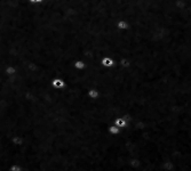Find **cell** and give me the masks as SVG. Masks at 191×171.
Returning <instances> with one entry per match:
<instances>
[{"label": "cell", "instance_id": "6da1fadb", "mask_svg": "<svg viewBox=\"0 0 191 171\" xmlns=\"http://www.w3.org/2000/svg\"><path fill=\"white\" fill-rule=\"evenodd\" d=\"M101 65L104 69H112V67L116 66V61L109 56H104L101 59Z\"/></svg>", "mask_w": 191, "mask_h": 171}, {"label": "cell", "instance_id": "7a4b0ae2", "mask_svg": "<svg viewBox=\"0 0 191 171\" xmlns=\"http://www.w3.org/2000/svg\"><path fill=\"white\" fill-rule=\"evenodd\" d=\"M116 27L119 31H127L129 29V23L126 20H119L116 23Z\"/></svg>", "mask_w": 191, "mask_h": 171}, {"label": "cell", "instance_id": "3957f363", "mask_svg": "<svg viewBox=\"0 0 191 171\" xmlns=\"http://www.w3.org/2000/svg\"><path fill=\"white\" fill-rule=\"evenodd\" d=\"M114 125H117L118 128L120 129V128H126L128 125V121L126 120L125 118H118L114 120Z\"/></svg>", "mask_w": 191, "mask_h": 171}, {"label": "cell", "instance_id": "277c9868", "mask_svg": "<svg viewBox=\"0 0 191 171\" xmlns=\"http://www.w3.org/2000/svg\"><path fill=\"white\" fill-rule=\"evenodd\" d=\"M161 167H163V169H164L165 171H173L175 165L172 161H165Z\"/></svg>", "mask_w": 191, "mask_h": 171}, {"label": "cell", "instance_id": "5b68a950", "mask_svg": "<svg viewBox=\"0 0 191 171\" xmlns=\"http://www.w3.org/2000/svg\"><path fill=\"white\" fill-rule=\"evenodd\" d=\"M109 131H110V134H112V135H118V134L120 132V129L118 128L117 125H113V127H110V128H109Z\"/></svg>", "mask_w": 191, "mask_h": 171}, {"label": "cell", "instance_id": "8992f818", "mask_svg": "<svg viewBox=\"0 0 191 171\" xmlns=\"http://www.w3.org/2000/svg\"><path fill=\"white\" fill-rule=\"evenodd\" d=\"M97 95H98V94H97V91H95V90H91V91H89V96L93 97V98L97 97Z\"/></svg>", "mask_w": 191, "mask_h": 171}, {"label": "cell", "instance_id": "52a82bcc", "mask_svg": "<svg viewBox=\"0 0 191 171\" xmlns=\"http://www.w3.org/2000/svg\"><path fill=\"white\" fill-rule=\"evenodd\" d=\"M44 0H29V2L31 3H41Z\"/></svg>", "mask_w": 191, "mask_h": 171}, {"label": "cell", "instance_id": "ba28073f", "mask_svg": "<svg viewBox=\"0 0 191 171\" xmlns=\"http://www.w3.org/2000/svg\"><path fill=\"white\" fill-rule=\"evenodd\" d=\"M189 13H190V15H191V7H190V9H189Z\"/></svg>", "mask_w": 191, "mask_h": 171}]
</instances>
